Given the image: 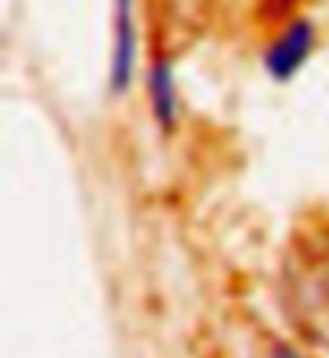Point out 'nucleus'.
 Here are the masks:
<instances>
[{"label":"nucleus","mask_w":329,"mask_h":358,"mask_svg":"<svg viewBox=\"0 0 329 358\" xmlns=\"http://www.w3.org/2000/svg\"><path fill=\"white\" fill-rule=\"evenodd\" d=\"M313 49H316V23L307 17H294L278 29L272 42H268V49H265V71L268 78L278 84H288L294 81L304 65L310 62Z\"/></svg>","instance_id":"nucleus-3"},{"label":"nucleus","mask_w":329,"mask_h":358,"mask_svg":"<svg viewBox=\"0 0 329 358\" xmlns=\"http://www.w3.org/2000/svg\"><path fill=\"white\" fill-rule=\"evenodd\" d=\"M281 310L307 345L329 355V220H310L290 236L281 262Z\"/></svg>","instance_id":"nucleus-1"},{"label":"nucleus","mask_w":329,"mask_h":358,"mask_svg":"<svg viewBox=\"0 0 329 358\" xmlns=\"http://www.w3.org/2000/svg\"><path fill=\"white\" fill-rule=\"evenodd\" d=\"M268 358H304L300 352H294L290 345H274L272 352H268Z\"/></svg>","instance_id":"nucleus-6"},{"label":"nucleus","mask_w":329,"mask_h":358,"mask_svg":"<svg viewBox=\"0 0 329 358\" xmlns=\"http://www.w3.org/2000/svg\"><path fill=\"white\" fill-rule=\"evenodd\" d=\"M136 0H113V55H110V87L113 94H123L136 75Z\"/></svg>","instance_id":"nucleus-4"},{"label":"nucleus","mask_w":329,"mask_h":358,"mask_svg":"<svg viewBox=\"0 0 329 358\" xmlns=\"http://www.w3.org/2000/svg\"><path fill=\"white\" fill-rule=\"evenodd\" d=\"M216 0H146L152 59H172L194 49L210 29Z\"/></svg>","instance_id":"nucleus-2"},{"label":"nucleus","mask_w":329,"mask_h":358,"mask_svg":"<svg viewBox=\"0 0 329 358\" xmlns=\"http://www.w3.org/2000/svg\"><path fill=\"white\" fill-rule=\"evenodd\" d=\"M146 91H148V107H152V120L162 126L164 133H172L178 123V110H181V97H178V81H174V62L172 59H152L146 75Z\"/></svg>","instance_id":"nucleus-5"}]
</instances>
